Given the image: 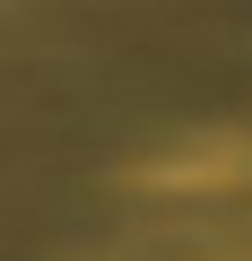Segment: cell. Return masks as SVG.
<instances>
[{
    "mask_svg": "<svg viewBox=\"0 0 252 261\" xmlns=\"http://www.w3.org/2000/svg\"><path fill=\"white\" fill-rule=\"evenodd\" d=\"M139 183H157V192H226V183H252V130H200V140L148 157Z\"/></svg>",
    "mask_w": 252,
    "mask_h": 261,
    "instance_id": "1",
    "label": "cell"
}]
</instances>
